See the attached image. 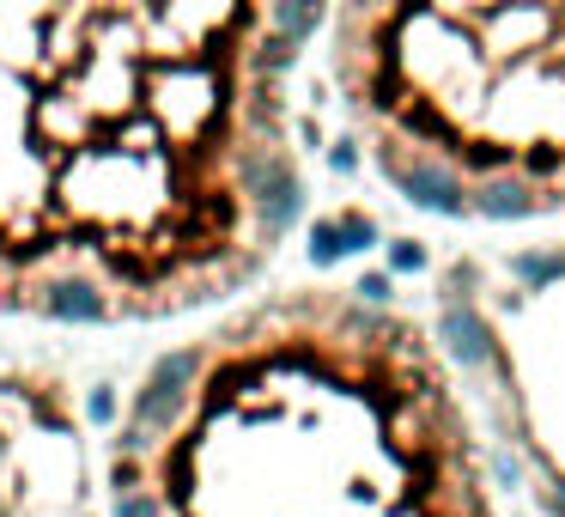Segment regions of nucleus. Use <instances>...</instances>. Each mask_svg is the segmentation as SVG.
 Segmentation results:
<instances>
[{
  "label": "nucleus",
  "mask_w": 565,
  "mask_h": 517,
  "mask_svg": "<svg viewBox=\"0 0 565 517\" xmlns=\"http://www.w3.org/2000/svg\"><path fill=\"white\" fill-rule=\"evenodd\" d=\"M377 177L444 220H565V0H329Z\"/></svg>",
  "instance_id": "2"
},
{
  "label": "nucleus",
  "mask_w": 565,
  "mask_h": 517,
  "mask_svg": "<svg viewBox=\"0 0 565 517\" xmlns=\"http://www.w3.org/2000/svg\"><path fill=\"white\" fill-rule=\"evenodd\" d=\"M516 286H492V298H456V329H475V335H504V341H523V347H547V354H565V244L535 250V256L511 262ZM565 402V395H559ZM559 402H541V408H559ZM541 408H523V414L499 420V426H516V420L541 414ZM516 451L529 456V468L541 475V493L565 511V414L541 420V426L516 432Z\"/></svg>",
  "instance_id": "3"
},
{
  "label": "nucleus",
  "mask_w": 565,
  "mask_h": 517,
  "mask_svg": "<svg viewBox=\"0 0 565 517\" xmlns=\"http://www.w3.org/2000/svg\"><path fill=\"white\" fill-rule=\"evenodd\" d=\"M122 517H492L480 444L407 317L310 286L147 378Z\"/></svg>",
  "instance_id": "1"
}]
</instances>
